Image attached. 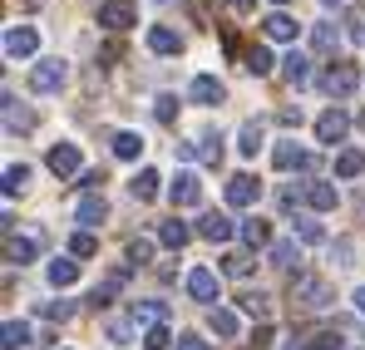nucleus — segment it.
<instances>
[{"label":"nucleus","mask_w":365,"mask_h":350,"mask_svg":"<svg viewBox=\"0 0 365 350\" xmlns=\"http://www.w3.org/2000/svg\"><path fill=\"white\" fill-rule=\"evenodd\" d=\"M178 350H212L202 336H178Z\"/></svg>","instance_id":"de8ad7c7"},{"label":"nucleus","mask_w":365,"mask_h":350,"mask_svg":"<svg viewBox=\"0 0 365 350\" xmlns=\"http://www.w3.org/2000/svg\"><path fill=\"white\" fill-rule=\"evenodd\" d=\"M148 257H153V237H133V242H128V262L138 267V262H148Z\"/></svg>","instance_id":"a19ab883"},{"label":"nucleus","mask_w":365,"mask_h":350,"mask_svg":"<svg viewBox=\"0 0 365 350\" xmlns=\"http://www.w3.org/2000/svg\"><path fill=\"white\" fill-rule=\"evenodd\" d=\"M361 128H365V109H361Z\"/></svg>","instance_id":"4d7b16f0"},{"label":"nucleus","mask_w":365,"mask_h":350,"mask_svg":"<svg viewBox=\"0 0 365 350\" xmlns=\"http://www.w3.org/2000/svg\"><path fill=\"white\" fill-rule=\"evenodd\" d=\"M99 252V237L94 232H74L69 237V257H94Z\"/></svg>","instance_id":"f704fd0d"},{"label":"nucleus","mask_w":365,"mask_h":350,"mask_svg":"<svg viewBox=\"0 0 365 350\" xmlns=\"http://www.w3.org/2000/svg\"><path fill=\"white\" fill-rule=\"evenodd\" d=\"M45 163H50V173H55V177L79 173V143H55V148L45 153Z\"/></svg>","instance_id":"9d476101"},{"label":"nucleus","mask_w":365,"mask_h":350,"mask_svg":"<svg viewBox=\"0 0 365 350\" xmlns=\"http://www.w3.org/2000/svg\"><path fill=\"white\" fill-rule=\"evenodd\" d=\"M252 267H257L252 252H227V257H222V272H227V277H252Z\"/></svg>","instance_id":"c756f323"},{"label":"nucleus","mask_w":365,"mask_h":350,"mask_svg":"<svg viewBox=\"0 0 365 350\" xmlns=\"http://www.w3.org/2000/svg\"><path fill=\"white\" fill-rule=\"evenodd\" d=\"M168 197H173L178 207H192V202H202V182H197V173H178L173 182H168Z\"/></svg>","instance_id":"f8f14e48"},{"label":"nucleus","mask_w":365,"mask_h":350,"mask_svg":"<svg viewBox=\"0 0 365 350\" xmlns=\"http://www.w3.org/2000/svg\"><path fill=\"white\" fill-rule=\"evenodd\" d=\"M187 296L192 301H217V272L212 267H192L187 272Z\"/></svg>","instance_id":"9b49d317"},{"label":"nucleus","mask_w":365,"mask_h":350,"mask_svg":"<svg viewBox=\"0 0 365 350\" xmlns=\"http://www.w3.org/2000/svg\"><path fill=\"white\" fill-rule=\"evenodd\" d=\"M306 350H341V336H336V331H316V336L306 341Z\"/></svg>","instance_id":"79ce46f5"},{"label":"nucleus","mask_w":365,"mask_h":350,"mask_svg":"<svg viewBox=\"0 0 365 350\" xmlns=\"http://www.w3.org/2000/svg\"><path fill=\"white\" fill-rule=\"evenodd\" d=\"M297 237H302V242H326V227H321L316 217H297Z\"/></svg>","instance_id":"4c0bfd02"},{"label":"nucleus","mask_w":365,"mask_h":350,"mask_svg":"<svg viewBox=\"0 0 365 350\" xmlns=\"http://www.w3.org/2000/svg\"><path fill=\"white\" fill-rule=\"evenodd\" d=\"M282 74H287V84L302 89V84H311V59H306L302 50H292V55L282 59Z\"/></svg>","instance_id":"aec40b11"},{"label":"nucleus","mask_w":365,"mask_h":350,"mask_svg":"<svg viewBox=\"0 0 365 350\" xmlns=\"http://www.w3.org/2000/svg\"><path fill=\"white\" fill-rule=\"evenodd\" d=\"M74 217H79V232L99 227V222L109 217V202H104V192H84V197H79V207H74Z\"/></svg>","instance_id":"6e6552de"},{"label":"nucleus","mask_w":365,"mask_h":350,"mask_svg":"<svg viewBox=\"0 0 365 350\" xmlns=\"http://www.w3.org/2000/svg\"><path fill=\"white\" fill-rule=\"evenodd\" d=\"M306 207L331 212V207H336V187H331V182H306Z\"/></svg>","instance_id":"4be33fe9"},{"label":"nucleus","mask_w":365,"mask_h":350,"mask_svg":"<svg viewBox=\"0 0 365 350\" xmlns=\"http://www.w3.org/2000/svg\"><path fill=\"white\" fill-rule=\"evenodd\" d=\"M257 197H262V182H257L252 173H232L227 177V202H232V207H252Z\"/></svg>","instance_id":"1a4fd4ad"},{"label":"nucleus","mask_w":365,"mask_h":350,"mask_svg":"<svg viewBox=\"0 0 365 350\" xmlns=\"http://www.w3.org/2000/svg\"><path fill=\"white\" fill-rule=\"evenodd\" d=\"M262 30H267V40H297V20H292L287 10H272V15L262 20Z\"/></svg>","instance_id":"6ab92c4d"},{"label":"nucleus","mask_w":365,"mask_h":350,"mask_svg":"<svg viewBox=\"0 0 365 350\" xmlns=\"http://www.w3.org/2000/svg\"><path fill=\"white\" fill-rule=\"evenodd\" d=\"M346 133H351V114H346L341 104H331L326 114L316 118V138H321V143H341Z\"/></svg>","instance_id":"39448f33"},{"label":"nucleus","mask_w":365,"mask_h":350,"mask_svg":"<svg viewBox=\"0 0 365 350\" xmlns=\"http://www.w3.org/2000/svg\"><path fill=\"white\" fill-rule=\"evenodd\" d=\"M232 232H237V227H232L227 212H207V217L197 222V237H207V242H227Z\"/></svg>","instance_id":"dca6fc26"},{"label":"nucleus","mask_w":365,"mask_h":350,"mask_svg":"<svg viewBox=\"0 0 365 350\" xmlns=\"http://www.w3.org/2000/svg\"><path fill=\"white\" fill-rule=\"evenodd\" d=\"M237 148H242L247 158H257V148H262V123H257V118H247V123H242V133H237Z\"/></svg>","instance_id":"c85d7f7f"},{"label":"nucleus","mask_w":365,"mask_h":350,"mask_svg":"<svg viewBox=\"0 0 365 350\" xmlns=\"http://www.w3.org/2000/svg\"><path fill=\"white\" fill-rule=\"evenodd\" d=\"M321 5H341V0H321Z\"/></svg>","instance_id":"6e6d98bb"},{"label":"nucleus","mask_w":365,"mask_h":350,"mask_svg":"<svg viewBox=\"0 0 365 350\" xmlns=\"http://www.w3.org/2000/svg\"><path fill=\"white\" fill-rule=\"evenodd\" d=\"M242 311H247V316H257V321H267L272 306H267V296H262V292H247L242 296Z\"/></svg>","instance_id":"ea45409f"},{"label":"nucleus","mask_w":365,"mask_h":350,"mask_svg":"<svg viewBox=\"0 0 365 350\" xmlns=\"http://www.w3.org/2000/svg\"><path fill=\"white\" fill-rule=\"evenodd\" d=\"M267 257H272L277 267H297V262H302V247H297V237H282V242L267 247Z\"/></svg>","instance_id":"5701e85b"},{"label":"nucleus","mask_w":365,"mask_h":350,"mask_svg":"<svg viewBox=\"0 0 365 350\" xmlns=\"http://www.w3.org/2000/svg\"><path fill=\"white\" fill-rule=\"evenodd\" d=\"M133 326H138V321H114V326H109V341H114V346H128Z\"/></svg>","instance_id":"a18cd8bd"},{"label":"nucleus","mask_w":365,"mask_h":350,"mask_svg":"<svg viewBox=\"0 0 365 350\" xmlns=\"http://www.w3.org/2000/svg\"><path fill=\"white\" fill-rule=\"evenodd\" d=\"M153 114H158V123H173V114H178V99H173V94H163Z\"/></svg>","instance_id":"49530a36"},{"label":"nucleus","mask_w":365,"mask_h":350,"mask_svg":"<svg viewBox=\"0 0 365 350\" xmlns=\"http://www.w3.org/2000/svg\"><path fill=\"white\" fill-rule=\"evenodd\" d=\"M133 20H138L133 0H104V5H99V25H104V30H128Z\"/></svg>","instance_id":"0eeeda50"},{"label":"nucleus","mask_w":365,"mask_h":350,"mask_svg":"<svg viewBox=\"0 0 365 350\" xmlns=\"http://www.w3.org/2000/svg\"><path fill=\"white\" fill-rule=\"evenodd\" d=\"M168 341H173L168 326H148V331H143V350H168Z\"/></svg>","instance_id":"58836bf2"},{"label":"nucleus","mask_w":365,"mask_h":350,"mask_svg":"<svg viewBox=\"0 0 365 350\" xmlns=\"http://www.w3.org/2000/svg\"><path fill=\"white\" fill-rule=\"evenodd\" d=\"M321 89H326L331 99H351V94L361 89V69H356V64H346V59H336V64L321 74Z\"/></svg>","instance_id":"f257e3e1"},{"label":"nucleus","mask_w":365,"mask_h":350,"mask_svg":"<svg viewBox=\"0 0 365 350\" xmlns=\"http://www.w3.org/2000/svg\"><path fill=\"white\" fill-rule=\"evenodd\" d=\"M242 242H247V247H272V232H267V222H262V217L242 222Z\"/></svg>","instance_id":"2f4dec72"},{"label":"nucleus","mask_w":365,"mask_h":350,"mask_svg":"<svg viewBox=\"0 0 365 350\" xmlns=\"http://www.w3.org/2000/svg\"><path fill=\"white\" fill-rule=\"evenodd\" d=\"M30 346V326L25 321H5V350H20Z\"/></svg>","instance_id":"72a5a7b5"},{"label":"nucleus","mask_w":365,"mask_h":350,"mask_svg":"<svg viewBox=\"0 0 365 350\" xmlns=\"http://www.w3.org/2000/svg\"><path fill=\"white\" fill-rule=\"evenodd\" d=\"M365 173V153L361 148H341L336 153V177H361Z\"/></svg>","instance_id":"393cba45"},{"label":"nucleus","mask_w":365,"mask_h":350,"mask_svg":"<svg viewBox=\"0 0 365 350\" xmlns=\"http://www.w3.org/2000/svg\"><path fill=\"white\" fill-rule=\"evenodd\" d=\"M25 182H30V168H25V163H10V168H5V197H15Z\"/></svg>","instance_id":"c9c22d12"},{"label":"nucleus","mask_w":365,"mask_h":350,"mask_svg":"<svg viewBox=\"0 0 365 350\" xmlns=\"http://www.w3.org/2000/svg\"><path fill=\"white\" fill-rule=\"evenodd\" d=\"M197 158H202V163H222V138H217V133L197 138Z\"/></svg>","instance_id":"e433bc0d"},{"label":"nucleus","mask_w":365,"mask_h":350,"mask_svg":"<svg viewBox=\"0 0 365 350\" xmlns=\"http://www.w3.org/2000/svg\"><path fill=\"white\" fill-rule=\"evenodd\" d=\"M272 5H277V10H282V5H287V0H272Z\"/></svg>","instance_id":"5fc2aeb1"},{"label":"nucleus","mask_w":365,"mask_h":350,"mask_svg":"<svg viewBox=\"0 0 365 350\" xmlns=\"http://www.w3.org/2000/svg\"><path fill=\"white\" fill-rule=\"evenodd\" d=\"M232 5H237V10H252V5H257V0H232Z\"/></svg>","instance_id":"603ef678"},{"label":"nucleus","mask_w":365,"mask_h":350,"mask_svg":"<svg viewBox=\"0 0 365 350\" xmlns=\"http://www.w3.org/2000/svg\"><path fill=\"white\" fill-rule=\"evenodd\" d=\"M247 350H272V331H267V326H262V331H257V336H252V346Z\"/></svg>","instance_id":"8fccbe9b"},{"label":"nucleus","mask_w":365,"mask_h":350,"mask_svg":"<svg viewBox=\"0 0 365 350\" xmlns=\"http://www.w3.org/2000/svg\"><path fill=\"white\" fill-rule=\"evenodd\" d=\"M74 277H79V262H69V257L50 262V287H74Z\"/></svg>","instance_id":"bb28decb"},{"label":"nucleus","mask_w":365,"mask_h":350,"mask_svg":"<svg viewBox=\"0 0 365 350\" xmlns=\"http://www.w3.org/2000/svg\"><path fill=\"white\" fill-rule=\"evenodd\" d=\"M163 316H168V306H163V301H138V306H133V321H148V326H163Z\"/></svg>","instance_id":"7c9ffc66"},{"label":"nucleus","mask_w":365,"mask_h":350,"mask_svg":"<svg viewBox=\"0 0 365 350\" xmlns=\"http://www.w3.org/2000/svg\"><path fill=\"white\" fill-rule=\"evenodd\" d=\"M282 350H306V346H302V341H287V346H282Z\"/></svg>","instance_id":"864d4df0"},{"label":"nucleus","mask_w":365,"mask_h":350,"mask_svg":"<svg viewBox=\"0 0 365 350\" xmlns=\"http://www.w3.org/2000/svg\"><path fill=\"white\" fill-rule=\"evenodd\" d=\"M40 316H50V321H69V316H74V306H69V301H45V306H40Z\"/></svg>","instance_id":"37998d69"},{"label":"nucleus","mask_w":365,"mask_h":350,"mask_svg":"<svg viewBox=\"0 0 365 350\" xmlns=\"http://www.w3.org/2000/svg\"><path fill=\"white\" fill-rule=\"evenodd\" d=\"M5 128H10V133H30V128H35V114H30L15 94H5Z\"/></svg>","instance_id":"2eb2a0df"},{"label":"nucleus","mask_w":365,"mask_h":350,"mask_svg":"<svg viewBox=\"0 0 365 350\" xmlns=\"http://www.w3.org/2000/svg\"><path fill=\"white\" fill-rule=\"evenodd\" d=\"M351 301H356V311L365 316V287H356V296H351Z\"/></svg>","instance_id":"3c124183"},{"label":"nucleus","mask_w":365,"mask_h":350,"mask_svg":"<svg viewBox=\"0 0 365 350\" xmlns=\"http://www.w3.org/2000/svg\"><path fill=\"white\" fill-rule=\"evenodd\" d=\"M187 237H192V227L178 222V217H173V222H158V242H163V247H173V252L187 247Z\"/></svg>","instance_id":"412c9836"},{"label":"nucleus","mask_w":365,"mask_h":350,"mask_svg":"<svg viewBox=\"0 0 365 350\" xmlns=\"http://www.w3.org/2000/svg\"><path fill=\"white\" fill-rule=\"evenodd\" d=\"M311 50H316V55H336V50H341V25H336V20L311 25Z\"/></svg>","instance_id":"ddd939ff"},{"label":"nucleus","mask_w":365,"mask_h":350,"mask_svg":"<svg viewBox=\"0 0 365 350\" xmlns=\"http://www.w3.org/2000/svg\"><path fill=\"white\" fill-rule=\"evenodd\" d=\"M247 69L262 79V74H272V69H277V59H272V50H267V45H252V50H247Z\"/></svg>","instance_id":"cd10ccee"},{"label":"nucleus","mask_w":365,"mask_h":350,"mask_svg":"<svg viewBox=\"0 0 365 350\" xmlns=\"http://www.w3.org/2000/svg\"><path fill=\"white\" fill-rule=\"evenodd\" d=\"M187 94H192V104H222V94H227V89H222V79H217V74H197Z\"/></svg>","instance_id":"4468645a"},{"label":"nucleus","mask_w":365,"mask_h":350,"mask_svg":"<svg viewBox=\"0 0 365 350\" xmlns=\"http://www.w3.org/2000/svg\"><path fill=\"white\" fill-rule=\"evenodd\" d=\"M99 182H104V173H99V168H89V173L79 177V187H89V192H99Z\"/></svg>","instance_id":"09e8293b"},{"label":"nucleus","mask_w":365,"mask_h":350,"mask_svg":"<svg viewBox=\"0 0 365 350\" xmlns=\"http://www.w3.org/2000/svg\"><path fill=\"white\" fill-rule=\"evenodd\" d=\"M64 79H69L64 59H40V64L30 69V89H35V94H60Z\"/></svg>","instance_id":"20e7f679"},{"label":"nucleus","mask_w":365,"mask_h":350,"mask_svg":"<svg viewBox=\"0 0 365 350\" xmlns=\"http://www.w3.org/2000/svg\"><path fill=\"white\" fill-rule=\"evenodd\" d=\"M292 296L302 301L306 311H326V306H336V292H331L321 277H297V282H292Z\"/></svg>","instance_id":"7ed1b4c3"},{"label":"nucleus","mask_w":365,"mask_h":350,"mask_svg":"<svg viewBox=\"0 0 365 350\" xmlns=\"http://www.w3.org/2000/svg\"><path fill=\"white\" fill-rule=\"evenodd\" d=\"M351 257H356V247H351V242H346V237H341V242H336V247H331V262H336V267H356V262H351Z\"/></svg>","instance_id":"c03bdc74"},{"label":"nucleus","mask_w":365,"mask_h":350,"mask_svg":"<svg viewBox=\"0 0 365 350\" xmlns=\"http://www.w3.org/2000/svg\"><path fill=\"white\" fill-rule=\"evenodd\" d=\"M158 182H163V177L153 173V168H138V177H133L128 187H133V197H138V202H153V197H158Z\"/></svg>","instance_id":"a878e982"},{"label":"nucleus","mask_w":365,"mask_h":350,"mask_svg":"<svg viewBox=\"0 0 365 350\" xmlns=\"http://www.w3.org/2000/svg\"><path fill=\"white\" fill-rule=\"evenodd\" d=\"M148 50H153V55H178L182 35H178V30H168V25H153V30H148Z\"/></svg>","instance_id":"f3484780"},{"label":"nucleus","mask_w":365,"mask_h":350,"mask_svg":"<svg viewBox=\"0 0 365 350\" xmlns=\"http://www.w3.org/2000/svg\"><path fill=\"white\" fill-rule=\"evenodd\" d=\"M207 326H212L222 341H232V336H237V311H227V306H212V311H207Z\"/></svg>","instance_id":"b1692460"},{"label":"nucleus","mask_w":365,"mask_h":350,"mask_svg":"<svg viewBox=\"0 0 365 350\" xmlns=\"http://www.w3.org/2000/svg\"><path fill=\"white\" fill-rule=\"evenodd\" d=\"M35 50H40V35H35L30 25H10V30H5V55L10 59H30Z\"/></svg>","instance_id":"423d86ee"},{"label":"nucleus","mask_w":365,"mask_h":350,"mask_svg":"<svg viewBox=\"0 0 365 350\" xmlns=\"http://www.w3.org/2000/svg\"><path fill=\"white\" fill-rule=\"evenodd\" d=\"M40 247H45V232L40 227H25V232H5V262L10 267H25V262H35L40 257Z\"/></svg>","instance_id":"f03ea898"},{"label":"nucleus","mask_w":365,"mask_h":350,"mask_svg":"<svg viewBox=\"0 0 365 350\" xmlns=\"http://www.w3.org/2000/svg\"><path fill=\"white\" fill-rule=\"evenodd\" d=\"M272 163H277V168H311L316 158L306 153L302 143H277V153H272Z\"/></svg>","instance_id":"a211bd4d"},{"label":"nucleus","mask_w":365,"mask_h":350,"mask_svg":"<svg viewBox=\"0 0 365 350\" xmlns=\"http://www.w3.org/2000/svg\"><path fill=\"white\" fill-rule=\"evenodd\" d=\"M138 153H143L138 133H114V158H138Z\"/></svg>","instance_id":"473e14b6"}]
</instances>
